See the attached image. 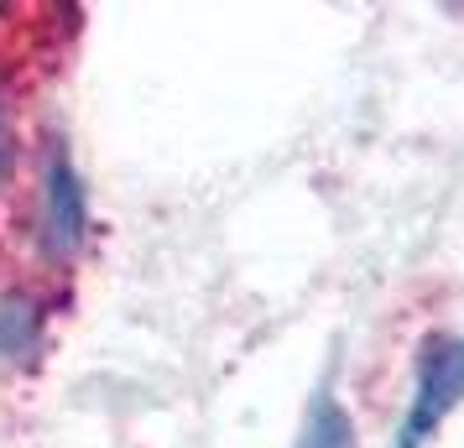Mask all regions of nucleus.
Returning <instances> with one entry per match:
<instances>
[{"label":"nucleus","mask_w":464,"mask_h":448,"mask_svg":"<svg viewBox=\"0 0 464 448\" xmlns=\"http://www.w3.org/2000/svg\"><path fill=\"white\" fill-rule=\"evenodd\" d=\"M459 402H464V339L433 334V339H422L418 386H412L407 417L397 427V448H422Z\"/></svg>","instance_id":"obj_1"},{"label":"nucleus","mask_w":464,"mask_h":448,"mask_svg":"<svg viewBox=\"0 0 464 448\" xmlns=\"http://www.w3.org/2000/svg\"><path fill=\"white\" fill-rule=\"evenodd\" d=\"M43 219H47V245L58 256H73L89 235V198H84V177L73 172L63 151L47 162L43 177Z\"/></svg>","instance_id":"obj_2"},{"label":"nucleus","mask_w":464,"mask_h":448,"mask_svg":"<svg viewBox=\"0 0 464 448\" xmlns=\"http://www.w3.org/2000/svg\"><path fill=\"white\" fill-rule=\"evenodd\" d=\"M43 339V308L22 292L0 298V360H22Z\"/></svg>","instance_id":"obj_3"},{"label":"nucleus","mask_w":464,"mask_h":448,"mask_svg":"<svg viewBox=\"0 0 464 448\" xmlns=\"http://www.w3.org/2000/svg\"><path fill=\"white\" fill-rule=\"evenodd\" d=\"M297 448H355V423H350V412H344L329 391L314 396V412H308V423H303Z\"/></svg>","instance_id":"obj_4"},{"label":"nucleus","mask_w":464,"mask_h":448,"mask_svg":"<svg viewBox=\"0 0 464 448\" xmlns=\"http://www.w3.org/2000/svg\"><path fill=\"white\" fill-rule=\"evenodd\" d=\"M11 172H16V130H11V115L0 105V193L11 183Z\"/></svg>","instance_id":"obj_5"}]
</instances>
